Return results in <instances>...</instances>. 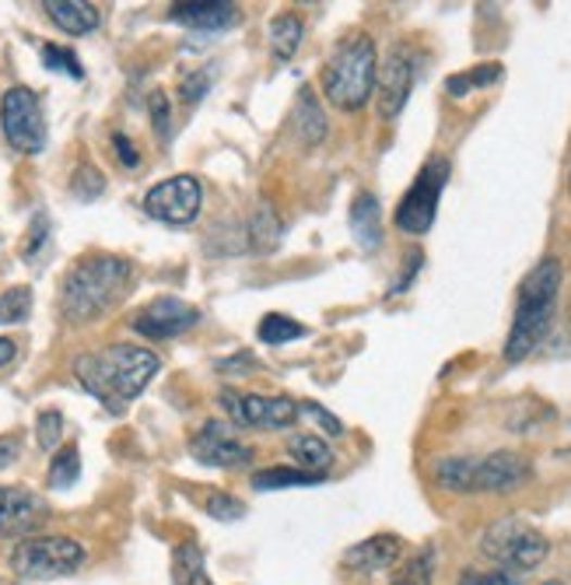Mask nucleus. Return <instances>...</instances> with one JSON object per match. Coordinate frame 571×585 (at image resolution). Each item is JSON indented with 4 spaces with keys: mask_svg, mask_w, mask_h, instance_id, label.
<instances>
[{
    "mask_svg": "<svg viewBox=\"0 0 571 585\" xmlns=\"http://www.w3.org/2000/svg\"><path fill=\"white\" fill-rule=\"evenodd\" d=\"M288 456L295 460L298 470L315 473V477H326V470L333 466V449L320 435H291L288 438Z\"/></svg>",
    "mask_w": 571,
    "mask_h": 585,
    "instance_id": "obj_21",
    "label": "nucleus"
},
{
    "mask_svg": "<svg viewBox=\"0 0 571 585\" xmlns=\"http://www.w3.org/2000/svg\"><path fill=\"white\" fill-rule=\"evenodd\" d=\"M200 323V309L183 302L176 295H162L148 302L134 315V329L140 337L148 340H169V337H179L186 329H194Z\"/></svg>",
    "mask_w": 571,
    "mask_h": 585,
    "instance_id": "obj_14",
    "label": "nucleus"
},
{
    "mask_svg": "<svg viewBox=\"0 0 571 585\" xmlns=\"http://www.w3.org/2000/svg\"><path fill=\"white\" fill-rule=\"evenodd\" d=\"M77 477H82V452H77V446H63L57 449L53 463H50V487H57V491H63V487H74Z\"/></svg>",
    "mask_w": 571,
    "mask_h": 585,
    "instance_id": "obj_28",
    "label": "nucleus"
},
{
    "mask_svg": "<svg viewBox=\"0 0 571 585\" xmlns=\"http://www.w3.org/2000/svg\"><path fill=\"white\" fill-rule=\"evenodd\" d=\"M46 239H50V217H46V214H36V217H32V228H28V242H25V249H22V252H25V260L36 257Z\"/></svg>",
    "mask_w": 571,
    "mask_h": 585,
    "instance_id": "obj_36",
    "label": "nucleus"
},
{
    "mask_svg": "<svg viewBox=\"0 0 571 585\" xmlns=\"http://www.w3.org/2000/svg\"><path fill=\"white\" fill-rule=\"evenodd\" d=\"M221 410H225L235 428H252V432L291 428L298 418V403L291 397H263V393H239V389H221Z\"/></svg>",
    "mask_w": 571,
    "mask_h": 585,
    "instance_id": "obj_9",
    "label": "nucleus"
},
{
    "mask_svg": "<svg viewBox=\"0 0 571 585\" xmlns=\"http://www.w3.org/2000/svg\"><path fill=\"white\" fill-rule=\"evenodd\" d=\"M71 189H74V197H82V200H95L105 189V179L95 172L91 165H82L74 172V179H71Z\"/></svg>",
    "mask_w": 571,
    "mask_h": 585,
    "instance_id": "obj_34",
    "label": "nucleus"
},
{
    "mask_svg": "<svg viewBox=\"0 0 571 585\" xmlns=\"http://www.w3.org/2000/svg\"><path fill=\"white\" fill-rule=\"evenodd\" d=\"M326 477H315V473H306L298 466H271V470H260L252 473L249 484L257 487V491H288V487H315L323 484Z\"/></svg>",
    "mask_w": 571,
    "mask_h": 585,
    "instance_id": "obj_24",
    "label": "nucleus"
},
{
    "mask_svg": "<svg viewBox=\"0 0 571 585\" xmlns=\"http://www.w3.org/2000/svg\"><path fill=\"white\" fill-rule=\"evenodd\" d=\"M151 113H154V130H162V137H165L169 134V102L162 91L151 99Z\"/></svg>",
    "mask_w": 571,
    "mask_h": 585,
    "instance_id": "obj_41",
    "label": "nucleus"
},
{
    "mask_svg": "<svg viewBox=\"0 0 571 585\" xmlns=\"http://www.w3.org/2000/svg\"><path fill=\"white\" fill-rule=\"evenodd\" d=\"M298 410H306V414H309V418H315V421H320V424H323V432H326V435H333V438H337V435H344V424H340L337 418H333V414H330V410H323L320 403H312V400H306V403H298Z\"/></svg>",
    "mask_w": 571,
    "mask_h": 585,
    "instance_id": "obj_37",
    "label": "nucleus"
},
{
    "mask_svg": "<svg viewBox=\"0 0 571 585\" xmlns=\"http://www.w3.org/2000/svg\"><path fill=\"white\" fill-rule=\"evenodd\" d=\"M14 354H18V347H14V340L0 337V369H4V365H11V361H14Z\"/></svg>",
    "mask_w": 571,
    "mask_h": 585,
    "instance_id": "obj_43",
    "label": "nucleus"
},
{
    "mask_svg": "<svg viewBox=\"0 0 571 585\" xmlns=\"http://www.w3.org/2000/svg\"><path fill=\"white\" fill-rule=\"evenodd\" d=\"M375 77H378V50L372 36H347L337 50L330 53L326 67L320 74L326 102H333L344 113H358L372 102L375 95Z\"/></svg>",
    "mask_w": 571,
    "mask_h": 585,
    "instance_id": "obj_4",
    "label": "nucleus"
},
{
    "mask_svg": "<svg viewBox=\"0 0 571 585\" xmlns=\"http://www.w3.org/2000/svg\"><path fill=\"white\" fill-rule=\"evenodd\" d=\"M544 585H561V582H544Z\"/></svg>",
    "mask_w": 571,
    "mask_h": 585,
    "instance_id": "obj_44",
    "label": "nucleus"
},
{
    "mask_svg": "<svg viewBox=\"0 0 571 585\" xmlns=\"http://www.w3.org/2000/svg\"><path fill=\"white\" fill-rule=\"evenodd\" d=\"M533 477V463L526 456L512 449H498L487 456H473L470 466V495H512L519 487H526Z\"/></svg>",
    "mask_w": 571,
    "mask_h": 585,
    "instance_id": "obj_12",
    "label": "nucleus"
},
{
    "mask_svg": "<svg viewBox=\"0 0 571 585\" xmlns=\"http://www.w3.org/2000/svg\"><path fill=\"white\" fill-rule=\"evenodd\" d=\"M32 315V291L25 284L11 288L0 295V326H14V323H25Z\"/></svg>",
    "mask_w": 571,
    "mask_h": 585,
    "instance_id": "obj_29",
    "label": "nucleus"
},
{
    "mask_svg": "<svg viewBox=\"0 0 571 585\" xmlns=\"http://www.w3.org/2000/svg\"><path fill=\"white\" fill-rule=\"evenodd\" d=\"M113 145H116V154H120L123 165H131V169L140 165V154L134 151V145H131V140H126L123 134H113Z\"/></svg>",
    "mask_w": 571,
    "mask_h": 585,
    "instance_id": "obj_42",
    "label": "nucleus"
},
{
    "mask_svg": "<svg viewBox=\"0 0 571 585\" xmlns=\"http://www.w3.org/2000/svg\"><path fill=\"white\" fill-rule=\"evenodd\" d=\"M449 158L442 154H432L427 162L421 165L418 179L410 183V189L404 194L400 208H396L393 221L396 228H400L404 235H427L438 217V200H442V189L449 186Z\"/></svg>",
    "mask_w": 571,
    "mask_h": 585,
    "instance_id": "obj_7",
    "label": "nucleus"
},
{
    "mask_svg": "<svg viewBox=\"0 0 571 585\" xmlns=\"http://www.w3.org/2000/svg\"><path fill=\"white\" fill-rule=\"evenodd\" d=\"M134 266L131 260L113 257V252H95L85 257L60 284V312L67 323H91L116 309L123 295L131 291Z\"/></svg>",
    "mask_w": 571,
    "mask_h": 585,
    "instance_id": "obj_3",
    "label": "nucleus"
},
{
    "mask_svg": "<svg viewBox=\"0 0 571 585\" xmlns=\"http://www.w3.org/2000/svg\"><path fill=\"white\" fill-rule=\"evenodd\" d=\"M42 8L50 14V22L67 36H88L102 22L99 8L88 4V0H46Z\"/></svg>",
    "mask_w": 571,
    "mask_h": 585,
    "instance_id": "obj_19",
    "label": "nucleus"
},
{
    "mask_svg": "<svg viewBox=\"0 0 571 585\" xmlns=\"http://www.w3.org/2000/svg\"><path fill=\"white\" fill-rule=\"evenodd\" d=\"M421 252H410V257H407V266H404V274H400V281H396L393 284V288H389V295H400V291H407V284L410 281H414V274L421 271Z\"/></svg>",
    "mask_w": 571,
    "mask_h": 585,
    "instance_id": "obj_40",
    "label": "nucleus"
},
{
    "mask_svg": "<svg viewBox=\"0 0 571 585\" xmlns=\"http://www.w3.org/2000/svg\"><path fill=\"white\" fill-rule=\"evenodd\" d=\"M169 18L197 32V36H218V32L239 22V8L228 0H194V4H172Z\"/></svg>",
    "mask_w": 571,
    "mask_h": 585,
    "instance_id": "obj_16",
    "label": "nucleus"
},
{
    "mask_svg": "<svg viewBox=\"0 0 571 585\" xmlns=\"http://www.w3.org/2000/svg\"><path fill=\"white\" fill-rule=\"evenodd\" d=\"M203 208V186L197 176H172L148 189L145 211L162 225H194Z\"/></svg>",
    "mask_w": 571,
    "mask_h": 585,
    "instance_id": "obj_11",
    "label": "nucleus"
},
{
    "mask_svg": "<svg viewBox=\"0 0 571 585\" xmlns=\"http://www.w3.org/2000/svg\"><path fill=\"white\" fill-rule=\"evenodd\" d=\"M481 555L487 561H495L498 568H509V572H516V575H526L547 561L550 540L541 530L522 523V519L505 515V519H495V523L481 533Z\"/></svg>",
    "mask_w": 571,
    "mask_h": 585,
    "instance_id": "obj_5",
    "label": "nucleus"
},
{
    "mask_svg": "<svg viewBox=\"0 0 571 585\" xmlns=\"http://www.w3.org/2000/svg\"><path fill=\"white\" fill-rule=\"evenodd\" d=\"M404 558V540L396 533H375L369 540L344 550V564L355 572H386Z\"/></svg>",
    "mask_w": 571,
    "mask_h": 585,
    "instance_id": "obj_17",
    "label": "nucleus"
},
{
    "mask_svg": "<svg viewBox=\"0 0 571 585\" xmlns=\"http://www.w3.org/2000/svg\"><path fill=\"white\" fill-rule=\"evenodd\" d=\"M194 460L214 470H235L252 460V449L239 438V428L228 421H203L200 432L189 438Z\"/></svg>",
    "mask_w": 571,
    "mask_h": 585,
    "instance_id": "obj_13",
    "label": "nucleus"
},
{
    "mask_svg": "<svg viewBox=\"0 0 571 585\" xmlns=\"http://www.w3.org/2000/svg\"><path fill=\"white\" fill-rule=\"evenodd\" d=\"M435 568H438V550L424 544L418 555H410L404 568H396L389 585H435Z\"/></svg>",
    "mask_w": 571,
    "mask_h": 585,
    "instance_id": "obj_26",
    "label": "nucleus"
},
{
    "mask_svg": "<svg viewBox=\"0 0 571 585\" xmlns=\"http://www.w3.org/2000/svg\"><path fill=\"white\" fill-rule=\"evenodd\" d=\"M561 260L544 257L533 271L522 277L519 298H516V315L509 326V337H505V361L519 365L533 351H541V344L554 329V315H558V298H561Z\"/></svg>",
    "mask_w": 571,
    "mask_h": 585,
    "instance_id": "obj_2",
    "label": "nucleus"
},
{
    "mask_svg": "<svg viewBox=\"0 0 571 585\" xmlns=\"http://www.w3.org/2000/svg\"><path fill=\"white\" fill-rule=\"evenodd\" d=\"M36 438H39V449L53 452L63 438V414L60 410H42L39 421H36Z\"/></svg>",
    "mask_w": 571,
    "mask_h": 585,
    "instance_id": "obj_31",
    "label": "nucleus"
},
{
    "mask_svg": "<svg viewBox=\"0 0 571 585\" xmlns=\"http://www.w3.org/2000/svg\"><path fill=\"white\" fill-rule=\"evenodd\" d=\"M50 519V505L28 487H0V536H28Z\"/></svg>",
    "mask_w": 571,
    "mask_h": 585,
    "instance_id": "obj_15",
    "label": "nucleus"
},
{
    "mask_svg": "<svg viewBox=\"0 0 571 585\" xmlns=\"http://www.w3.org/2000/svg\"><path fill=\"white\" fill-rule=\"evenodd\" d=\"M501 77H505L501 63H477V67L452 74L449 82H446V91L452 95V99H463V95H470V91H481V88L498 85Z\"/></svg>",
    "mask_w": 571,
    "mask_h": 585,
    "instance_id": "obj_25",
    "label": "nucleus"
},
{
    "mask_svg": "<svg viewBox=\"0 0 571 585\" xmlns=\"http://www.w3.org/2000/svg\"><path fill=\"white\" fill-rule=\"evenodd\" d=\"M42 63L50 71H63V74H71V77H85L82 71V63H77V57L71 50H63V46H53V42H46L42 46Z\"/></svg>",
    "mask_w": 571,
    "mask_h": 585,
    "instance_id": "obj_33",
    "label": "nucleus"
},
{
    "mask_svg": "<svg viewBox=\"0 0 571 585\" xmlns=\"http://www.w3.org/2000/svg\"><path fill=\"white\" fill-rule=\"evenodd\" d=\"M88 550L74 536H28L11 550V572L25 582H53L74 575Z\"/></svg>",
    "mask_w": 571,
    "mask_h": 585,
    "instance_id": "obj_6",
    "label": "nucleus"
},
{
    "mask_svg": "<svg viewBox=\"0 0 571 585\" xmlns=\"http://www.w3.org/2000/svg\"><path fill=\"white\" fill-rule=\"evenodd\" d=\"M347 221H351V235L355 242L364 249V252H375L378 246H383L386 232H383V208H378V197L375 194H358L351 200V214H347Z\"/></svg>",
    "mask_w": 571,
    "mask_h": 585,
    "instance_id": "obj_18",
    "label": "nucleus"
},
{
    "mask_svg": "<svg viewBox=\"0 0 571 585\" xmlns=\"http://www.w3.org/2000/svg\"><path fill=\"white\" fill-rule=\"evenodd\" d=\"M421 74V57L410 42H396L386 53V60L378 63V77H375V99H378V116L396 120L404 113V105L410 102V91L418 85Z\"/></svg>",
    "mask_w": 571,
    "mask_h": 585,
    "instance_id": "obj_10",
    "label": "nucleus"
},
{
    "mask_svg": "<svg viewBox=\"0 0 571 585\" xmlns=\"http://www.w3.org/2000/svg\"><path fill=\"white\" fill-rule=\"evenodd\" d=\"M172 585H214L208 575V558H203V547L186 540L172 550Z\"/></svg>",
    "mask_w": 571,
    "mask_h": 585,
    "instance_id": "obj_22",
    "label": "nucleus"
},
{
    "mask_svg": "<svg viewBox=\"0 0 571 585\" xmlns=\"http://www.w3.org/2000/svg\"><path fill=\"white\" fill-rule=\"evenodd\" d=\"M249 235L257 239V249H274L281 242V221L271 208H260L257 214H252L249 221Z\"/></svg>",
    "mask_w": 571,
    "mask_h": 585,
    "instance_id": "obj_30",
    "label": "nucleus"
},
{
    "mask_svg": "<svg viewBox=\"0 0 571 585\" xmlns=\"http://www.w3.org/2000/svg\"><path fill=\"white\" fill-rule=\"evenodd\" d=\"M162 369L154 351L137 344H113L74 361V375L109 414H123Z\"/></svg>",
    "mask_w": 571,
    "mask_h": 585,
    "instance_id": "obj_1",
    "label": "nucleus"
},
{
    "mask_svg": "<svg viewBox=\"0 0 571 585\" xmlns=\"http://www.w3.org/2000/svg\"><path fill=\"white\" fill-rule=\"evenodd\" d=\"M309 329L301 326L298 320H291V315H281V312H271V315H263L260 326H257V337L263 344H271V347H281V344H291L298 337H306Z\"/></svg>",
    "mask_w": 571,
    "mask_h": 585,
    "instance_id": "obj_27",
    "label": "nucleus"
},
{
    "mask_svg": "<svg viewBox=\"0 0 571 585\" xmlns=\"http://www.w3.org/2000/svg\"><path fill=\"white\" fill-rule=\"evenodd\" d=\"M208 512H211V519H221V523H235V519L246 515V505H243L239 498L218 491V495H211V501H208Z\"/></svg>",
    "mask_w": 571,
    "mask_h": 585,
    "instance_id": "obj_35",
    "label": "nucleus"
},
{
    "mask_svg": "<svg viewBox=\"0 0 571 585\" xmlns=\"http://www.w3.org/2000/svg\"><path fill=\"white\" fill-rule=\"evenodd\" d=\"M301 39H306V25H301L298 14H277V18H271V25H266V42H271V53L288 63L295 53Z\"/></svg>",
    "mask_w": 571,
    "mask_h": 585,
    "instance_id": "obj_23",
    "label": "nucleus"
},
{
    "mask_svg": "<svg viewBox=\"0 0 571 585\" xmlns=\"http://www.w3.org/2000/svg\"><path fill=\"white\" fill-rule=\"evenodd\" d=\"M295 130H298V140L306 148H315L323 145V137L330 134V123H326V113L320 99H315L312 88H301L298 91V102H295Z\"/></svg>",
    "mask_w": 571,
    "mask_h": 585,
    "instance_id": "obj_20",
    "label": "nucleus"
},
{
    "mask_svg": "<svg viewBox=\"0 0 571 585\" xmlns=\"http://www.w3.org/2000/svg\"><path fill=\"white\" fill-rule=\"evenodd\" d=\"M0 130H4L14 151L39 154L46 148V120H42L39 95L25 85L8 88L4 99H0Z\"/></svg>",
    "mask_w": 571,
    "mask_h": 585,
    "instance_id": "obj_8",
    "label": "nucleus"
},
{
    "mask_svg": "<svg viewBox=\"0 0 571 585\" xmlns=\"http://www.w3.org/2000/svg\"><path fill=\"white\" fill-rule=\"evenodd\" d=\"M456 585H522V575L509 572V568H487V572H477V568H467L459 575Z\"/></svg>",
    "mask_w": 571,
    "mask_h": 585,
    "instance_id": "obj_32",
    "label": "nucleus"
},
{
    "mask_svg": "<svg viewBox=\"0 0 571 585\" xmlns=\"http://www.w3.org/2000/svg\"><path fill=\"white\" fill-rule=\"evenodd\" d=\"M22 456V438L18 435H0V470H8Z\"/></svg>",
    "mask_w": 571,
    "mask_h": 585,
    "instance_id": "obj_38",
    "label": "nucleus"
},
{
    "mask_svg": "<svg viewBox=\"0 0 571 585\" xmlns=\"http://www.w3.org/2000/svg\"><path fill=\"white\" fill-rule=\"evenodd\" d=\"M208 85H211V77H208V74L186 77V82H183V102H200V99H203V91H208Z\"/></svg>",
    "mask_w": 571,
    "mask_h": 585,
    "instance_id": "obj_39",
    "label": "nucleus"
}]
</instances>
